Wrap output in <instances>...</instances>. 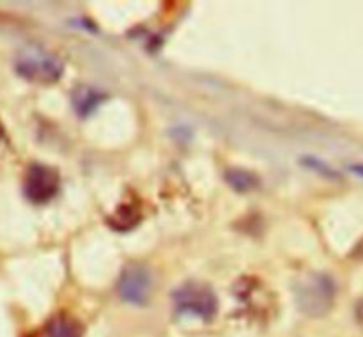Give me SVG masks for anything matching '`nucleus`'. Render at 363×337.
<instances>
[{
  "label": "nucleus",
  "mask_w": 363,
  "mask_h": 337,
  "mask_svg": "<svg viewBox=\"0 0 363 337\" xmlns=\"http://www.w3.org/2000/svg\"><path fill=\"white\" fill-rule=\"evenodd\" d=\"M4 138V126H2V123H0V140H2Z\"/></svg>",
  "instance_id": "obj_13"
},
{
  "label": "nucleus",
  "mask_w": 363,
  "mask_h": 337,
  "mask_svg": "<svg viewBox=\"0 0 363 337\" xmlns=\"http://www.w3.org/2000/svg\"><path fill=\"white\" fill-rule=\"evenodd\" d=\"M14 70L21 78L35 84H53L64 73V62L59 55L43 46L28 45L14 57Z\"/></svg>",
  "instance_id": "obj_2"
},
{
  "label": "nucleus",
  "mask_w": 363,
  "mask_h": 337,
  "mask_svg": "<svg viewBox=\"0 0 363 337\" xmlns=\"http://www.w3.org/2000/svg\"><path fill=\"white\" fill-rule=\"evenodd\" d=\"M46 336L48 337H84V326L77 318L71 314L60 312L53 316L46 325Z\"/></svg>",
  "instance_id": "obj_8"
},
{
  "label": "nucleus",
  "mask_w": 363,
  "mask_h": 337,
  "mask_svg": "<svg viewBox=\"0 0 363 337\" xmlns=\"http://www.w3.org/2000/svg\"><path fill=\"white\" fill-rule=\"evenodd\" d=\"M142 219V213L138 204L135 202H123V204L117 206L116 211L108 216V226L113 231H119V233H126L131 231L133 227L138 226Z\"/></svg>",
  "instance_id": "obj_7"
},
{
  "label": "nucleus",
  "mask_w": 363,
  "mask_h": 337,
  "mask_svg": "<svg viewBox=\"0 0 363 337\" xmlns=\"http://www.w3.org/2000/svg\"><path fill=\"white\" fill-rule=\"evenodd\" d=\"M337 286L326 273H308L300 279L294 287L298 309L311 318H323L333 307Z\"/></svg>",
  "instance_id": "obj_1"
},
{
  "label": "nucleus",
  "mask_w": 363,
  "mask_h": 337,
  "mask_svg": "<svg viewBox=\"0 0 363 337\" xmlns=\"http://www.w3.org/2000/svg\"><path fill=\"white\" fill-rule=\"evenodd\" d=\"M106 99L105 92L91 87V85H77L71 92V105L74 112L80 117H89L96 109L101 106V103Z\"/></svg>",
  "instance_id": "obj_6"
},
{
  "label": "nucleus",
  "mask_w": 363,
  "mask_h": 337,
  "mask_svg": "<svg viewBox=\"0 0 363 337\" xmlns=\"http://www.w3.org/2000/svg\"><path fill=\"white\" fill-rule=\"evenodd\" d=\"M151 273L144 265H128L123 270L119 279V291L121 300L131 305H145L151 297Z\"/></svg>",
  "instance_id": "obj_5"
},
{
  "label": "nucleus",
  "mask_w": 363,
  "mask_h": 337,
  "mask_svg": "<svg viewBox=\"0 0 363 337\" xmlns=\"http://www.w3.org/2000/svg\"><path fill=\"white\" fill-rule=\"evenodd\" d=\"M60 187L59 170L45 163H32L23 177V194L32 204H46Z\"/></svg>",
  "instance_id": "obj_4"
},
{
  "label": "nucleus",
  "mask_w": 363,
  "mask_h": 337,
  "mask_svg": "<svg viewBox=\"0 0 363 337\" xmlns=\"http://www.w3.org/2000/svg\"><path fill=\"white\" fill-rule=\"evenodd\" d=\"M357 316H358V319H360V321H363V302H360V304H358Z\"/></svg>",
  "instance_id": "obj_11"
},
{
  "label": "nucleus",
  "mask_w": 363,
  "mask_h": 337,
  "mask_svg": "<svg viewBox=\"0 0 363 337\" xmlns=\"http://www.w3.org/2000/svg\"><path fill=\"white\" fill-rule=\"evenodd\" d=\"M172 298L177 312L197 316L204 321H211L218 312V298L208 284L186 282L174 291Z\"/></svg>",
  "instance_id": "obj_3"
},
{
  "label": "nucleus",
  "mask_w": 363,
  "mask_h": 337,
  "mask_svg": "<svg viewBox=\"0 0 363 337\" xmlns=\"http://www.w3.org/2000/svg\"><path fill=\"white\" fill-rule=\"evenodd\" d=\"M225 181L229 187L238 194H247V192L255 190L259 187V177L254 172L247 169H240V167H233V169L225 170Z\"/></svg>",
  "instance_id": "obj_9"
},
{
  "label": "nucleus",
  "mask_w": 363,
  "mask_h": 337,
  "mask_svg": "<svg viewBox=\"0 0 363 337\" xmlns=\"http://www.w3.org/2000/svg\"><path fill=\"white\" fill-rule=\"evenodd\" d=\"M305 163H308V167L314 170H318L319 174H323V176L326 177H333V179H337L339 177V174L335 172V170L332 169V167H328L326 163H323L321 160L318 158H305Z\"/></svg>",
  "instance_id": "obj_10"
},
{
  "label": "nucleus",
  "mask_w": 363,
  "mask_h": 337,
  "mask_svg": "<svg viewBox=\"0 0 363 337\" xmlns=\"http://www.w3.org/2000/svg\"><path fill=\"white\" fill-rule=\"evenodd\" d=\"M351 169H353L357 174H360V176H363V165H353Z\"/></svg>",
  "instance_id": "obj_12"
}]
</instances>
